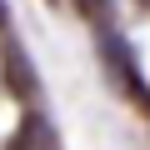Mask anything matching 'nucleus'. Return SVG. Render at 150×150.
<instances>
[{"instance_id":"1","label":"nucleus","mask_w":150,"mask_h":150,"mask_svg":"<svg viewBox=\"0 0 150 150\" xmlns=\"http://www.w3.org/2000/svg\"><path fill=\"white\" fill-rule=\"evenodd\" d=\"M0 85H5V95H10V100H20V105H30V100H35V90H40L35 65H30V55H25V45H20L15 35L0 40Z\"/></svg>"},{"instance_id":"2","label":"nucleus","mask_w":150,"mask_h":150,"mask_svg":"<svg viewBox=\"0 0 150 150\" xmlns=\"http://www.w3.org/2000/svg\"><path fill=\"white\" fill-rule=\"evenodd\" d=\"M100 60H105V70H110V85L120 90V95H130L135 105H150V95H145V80H140V65L130 60V50L110 35V30H100Z\"/></svg>"},{"instance_id":"3","label":"nucleus","mask_w":150,"mask_h":150,"mask_svg":"<svg viewBox=\"0 0 150 150\" xmlns=\"http://www.w3.org/2000/svg\"><path fill=\"white\" fill-rule=\"evenodd\" d=\"M5 150H65V145H60V130H55L40 110H25V115H20V125L10 130Z\"/></svg>"},{"instance_id":"4","label":"nucleus","mask_w":150,"mask_h":150,"mask_svg":"<svg viewBox=\"0 0 150 150\" xmlns=\"http://www.w3.org/2000/svg\"><path fill=\"white\" fill-rule=\"evenodd\" d=\"M75 10H80L90 25H100V30L110 25V0H75Z\"/></svg>"},{"instance_id":"5","label":"nucleus","mask_w":150,"mask_h":150,"mask_svg":"<svg viewBox=\"0 0 150 150\" xmlns=\"http://www.w3.org/2000/svg\"><path fill=\"white\" fill-rule=\"evenodd\" d=\"M0 25H5V0H0Z\"/></svg>"},{"instance_id":"6","label":"nucleus","mask_w":150,"mask_h":150,"mask_svg":"<svg viewBox=\"0 0 150 150\" xmlns=\"http://www.w3.org/2000/svg\"><path fill=\"white\" fill-rule=\"evenodd\" d=\"M140 5H145V10H150V0H140Z\"/></svg>"}]
</instances>
